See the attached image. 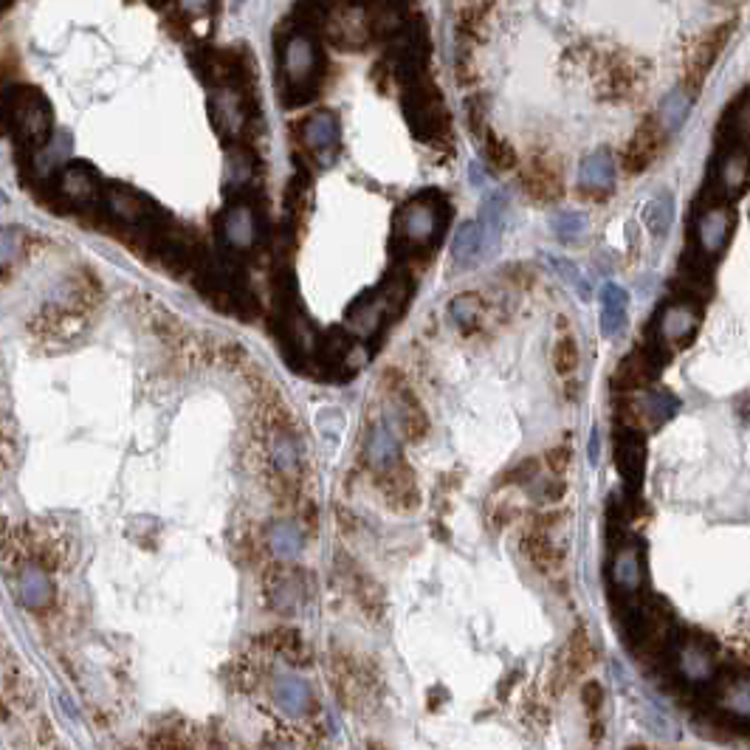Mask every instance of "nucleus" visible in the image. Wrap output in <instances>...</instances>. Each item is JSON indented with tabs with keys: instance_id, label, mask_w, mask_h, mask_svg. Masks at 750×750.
<instances>
[{
	"instance_id": "1",
	"label": "nucleus",
	"mask_w": 750,
	"mask_h": 750,
	"mask_svg": "<svg viewBox=\"0 0 750 750\" xmlns=\"http://www.w3.org/2000/svg\"><path fill=\"white\" fill-rule=\"evenodd\" d=\"M279 69L285 74V105H302L314 99L319 85V46L311 32H294L282 42L279 51Z\"/></svg>"
},
{
	"instance_id": "2",
	"label": "nucleus",
	"mask_w": 750,
	"mask_h": 750,
	"mask_svg": "<svg viewBox=\"0 0 750 750\" xmlns=\"http://www.w3.org/2000/svg\"><path fill=\"white\" fill-rule=\"evenodd\" d=\"M404 116L412 127V133L424 142H432L446 127V107L432 82L415 79L407 85L404 94Z\"/></svg>"
},
{
	"instance_id": "3",
	"label": "nucleus",
	"mask_w": 750,
	"mask_h": 750,
	"mask_svg": "<svg viewBox=\"0 0 750 750\" xmlns=\"http://www.w3.org/2000/svg\"><path fill=\"white\" fill-rule=\"evenodd\" d=\"M392 49H389V69L392 77L409 85L415 79H421V69L429 54V42H426V32L421 23H407L392 34Z\"/></svg>"
},
{
	"instance_id": "4",
	"label": "nucleus",
	"mask_w": 750,
	"mask_h": 750,
	"mask_svg": "<svg viewBox=\"0 0 750 750\" xmlns=\"http://www.w3.org/2000/svg\"><path fill=\"white\" fill-rule=\"evenodd\" d=\"M440 229H444L440 201L432 195L415 197V201L407 204V209L401 212V234H404V242H409L412 249L429 246Z\"/></svg>"
},
{
	"instance_id": "5",
	"label": "nucleus",
	"mask_w": 750,
	"mask_h": 750,
	"mask_svg": "<svg viewBox=\"0 0 750 750\" xmlns=\"http://www.w3.org/2000/svg\"><path fill=\"white\" fill-rule=\"evenodd\" d=\"M381 491L392 511L409 514L421 505V491H417L415 474L407 462H392L389 469L381 471Z\"/></svg>"
},
{
	"instance_id": "6",
	"label": "nucleus",
	"mask_w": 750,
	"mask_h": 750,
	"mask_svg": "<svg viewBox=\"0 0 750 750\" xmlns=\"http://www.w3.org/2000/svg\"><path fill=\"white\" fill-rule=\"evenodd\" d=\"M677 412V401L669 392H654V395H644L641 401L635 404H624V424L627 429H644V426H657L669 421V417Z\"/></svg>"
},
{
	"instance_id": "7",
	"label": "nucleus",
	"mask_w": 750,
	"mask_h": 750,
	"mask_svg": "<svg viewBox=\"0 0 750 750\" xmlns=\"http://www.w3.org/2000/svg\"><path fill=\"white\" fill-rule=\"evenodd\" d=\"M663 127H660L657 122H646L641 130L635 133V139L629 142V147L624 150V169L627 172H644L657 156H660V150H663Z\"/></svg>"
},
{
	"instance_id": "8",
	"label": "nucleus",
	"mask_w": 750,
	"mask_h": 750,
	"mask_svg": "<svg viewBox=\"0 0 750 750\" xmlns=\"http://www.w3.org/2000/svg\"><path fill=\"white\" fill-rule=\"evenodd\" d=\"M212 122L217 124L220 133L229 139L242 133V127H246V105H242V94L234 85H226L224 91L212 99Z\"/></svg>"
},
{
	"instance_id": "9",
	"label": "nucleus",
	"mask_w": 750,
	"mask_h": 750,
	"mask_svg": "<svg viewBox=\"0 0 750 750\" xmlns=\"http://www.w3.org/2000/svg\"><path fill=\"white\" fill-rule=\"evenodd\" d=\"M727 37H731V26H722V29L711 32V34L705 37V40L700 42V46L689 54V87H686L689 94H694L697 87L702 85L705 74L711 71V65L717 62L719 51L725 49Z\"/></svg>"
},
{
	"instance_id": "10",
	"label": "nucleus",
	"mask_w": 750,
	"mask_h": 750,
	"mask_svg": "<svg viewBox=\"0 0 750 750\" xmlns=\"http://www.w3.org/2000/svg\"><path fill=\"white\" fill-rule=\"evenodd\" d=\"M105 204L110 209V215L119 217L122 224L127 226H147L152 215H150V204L144 197L133 189H124V187H110L105 192Z\"/></svg>"
},
{
	"instance_id": "11",
	"label": "nucleus",
	"mask_w": 750,
	"mask_h": 750,
	"mask_svg": "<svg viewBox=\"0 0 750 750\" xmlns=\"http://www.w3.org/2000/svg\"><path fill=\"white\" fill-rule=\"evenodd\" d=\"M615 460H617V471L624 474L629 489H637V482L644 480V460H646V446L641 434L629 429L624 434H617Z\"/></svg>"
},
{
	"instance_id": "12",
	"label": "nucleus",
	"mask_w": 750,
	"mask_h": 750,
	"mask_svg": "<svg viewBox=\"0 0 750 750\" xmlns=\"http://www.w3.org/2000/svg\"><path fill=\"white\" fill-rule=\"evenodd\" d=\"M224 237L232 249L242 252L252 249L257 240V217L254 209L246 204H234L226 215H224Z\"/></svg>"
},
{
	"instance_id": "13",
	"label": "nucleus",
	"mask_w": 750,
	"mask_h": 750,
	"mask_svg": "<svg viewBox=\"0 0 750 750\" xmlns=\"http://www.w3.org/2000/svg\"><path fill=\"white\" fill-rule=\"evenodd\" d=\"M697 237H700V246H702L705 254H709V257L719 254L725 249L727 237H731V212L722 209V206L709 209L700 217Z\"/></svg>"
},
{
	"instance_id": "14",
	"label": "nucleus",
	"mask_w": 750,
	"mask_h": 750,
	"mask_svg": "<svg viewBox=\"0 0 750 750\" xmlns=\"http://www.w3.org/2000/svg\"><path fill=\"white\" fill-rule=\"evenodd\" d=\"M522 553L531 559V564L547 576H553V572L562 567V553L559 547L550 539V534H544L542 527H534V531H527L522 536Z\"/></svg>"
},
{
	"instance_id": "15",
	"label": "nucleus",
	"mask_w": 750,
	"mask_h": 750,
	"mask_svg": "<svg viewBox=\"0 0 750 750\" xmlns=\"http://www.w3.org/2000/svg\"><path fill=\"white\" fill-rule=\"evenodd\" d=\"M700 319L689 305H672L660 314V342L663 344H682L694 336Z\"/></svg>"
},
{
	"instance_id": "16",
	"label": "nucleus",
	"mask_w": 750,
	"mask_h": 750,
	"mask_svg": "<svg viewBox=\"0 0 750 750\" xmlns=\"http://www.w3.org/2000/svg\"><path fill=\"white\" fill-rule=\"evenodd\" d=\"M579 181H581V189H587V192H609L615 184L612 152L599 150V152H592V156H587L579 169Z\"/></svg>"
},
{
	"instance_id": "17",
	"label": "nucleus",
	"mask_w": 750,
	"mask_h": 750,
	"mask_svg": "<svg viewBox=\"0 0 750 750\" xmlns=\"http://www.w3.org/2000/svg\"><path fill=\"white\" fill-rule=\"evenodd\" d=\"M96 175L91 172V167L85 164H74V167H65L59 175V192L62 197H69L71 204L82 206V204H91L96 197Z\"/></svg>"
},
{
	"instance_id": "18",
	"label": "nucleus",
	"mask_w": 750,
	"mask_h": 750,
	"mask_svg": "<svg viewBox=\"0 0 750 750\" xmlns=\"http://www.w3.org/2000/svg\"><path fill=\"white\" fill-rule=\"evenodd\" d=\"M302 144L314 152H327L339 144V119L334 114H314L302 124Z\"/></svg>"
},
{
	"instance_id": "19",
	"label": "nucleus",
	"mask_w": 750,
	"mask_h": 750,
	"mask_svg": "<svg viewBox=\"0 0 750 750\" xmlns=\"http://www.w3.org/2000/svg\"><path fill=\"white\" fill-rule=\"evenodd\" d=\"M652 379H654V364H652V359L646 356V352H632V356H627L621 364H617L615 379H612V387L621 389V392H632V389L646 387Z\"/></svg>"
},
{
	"instance_id": "20",
	"label": "nucleus",
	"mask_w": 750,
	"mask_h": 750,
	"mask_svg": "<svg viewBox=\"0 0 750 750\" xmlns=\"http://www.w3.org/2000/svg\"><path fill=\"white\" fill-rule=\"evenodd\" d=\"M274 700L285 714L299 717L311 705V691H307V682L297 674H279L274 680Z\"/></svg>"
},
{
	"instance_id": "21",
	"label": "nucleus",
	"mask_w": 750,
	"mask_h": 750,
	"mask_svg": "<svg viewBox=\"0 0 750 750\" xmlns=\"http://www.w3.org/2000/svg\"><path fill=\"white\" fill-rule=\"evenodd\" d=\"M627 305H629V294L624 288H617V285H604L601 288V330L607 339L617 336L624 330Z\"/></svg>"
},
{
	"instance_id": "22",
	"label": "nucleus",
	"mask_w": 750,
	"mask_h": 750,
	"mask_svg": "<svg viewBox=\"0 0 750 750\" xmlns=\"http://www.w3.org/2000/svg\"><path fill=\"white\" fill-rule=\"evenodd\" d=\"M525 187L536 201H556L562 195V175L550 161H536L525 172Z\"/></svg>"
},
{
	"instance_id": "23",
	"label": "nucleus",
	"mask_w": 750,
	"mask_h": 750,
	"mask_svg": "<svg viewBox=\"0 0 750 750\" xmlns=\"http://www.w3.org/2000/svg\"><path fill=\"white\" fill-rule=\"evenodd\" d=\"M747 184V152L745 147H731L719 164V187L725 195H739Z\"/></svg>"
},
{
	"instance_id": "24",
	"label": "nucleus",
	"mask_w": 750,
	"mask_h": 750,
	"mask_svg": "<svg viewBox=\"0 0 750 750\" xmlns=\"http://www.w3.org/2000/svg\"><path fill=\"white\" fill-rule=\"evenodd\" d=\"M691 110V94L686 87H674V91L660 102V114H657V124L663 127V133H674V130L682 127V122L689 119Z\"/></svg>"
},
{
	"instance_id": "25",
	"label": "nucleus",
	"mask_w": 750,
	"mask_h": 750,
	"mask_svg": "<svg viewBox=\"0 0 750 750\" xmlns=\"http://www.w3.org/2000/svg\"><path fill=\"white\" fill-rule=\"evenodd\" d=\"M398 415H401V432L409 440H424L429 432V417L424 412V407L417 404V398L409 389L398 392Z\"/></svg>"
},
{
	"instance_id": "26",
	"label": "nucleus",
	"mask_w": 750,
	"mask_h": 750,
	"mask_svg": "<svg viewBox=\"0 0 750 750\" xmlns=\"http://www.w3.org/2000/svg\"><path fill=\"white\" fill-rule=\"evenodd\" d=\"M680 669L691 682H702L709 680L714 672V660H711V646L705 644H689L680 654Z\"/></svg>"
},
{
	"instance_id": "27",
	"label": "nucleus",
	"mask_w": 750,
	"mask_h": 750,
	"mask_svg": "<svg viewBox=\"0 0 750 750\" xmlns=\"http://www.w3.org/2000/svg\"><path fill=\"white\" fill-rule=\"evenodd\" d=\"M672 220H674V197L669 192L654 195L652 201L644 206V224L654 237L666 234L669 226H672Z\"/></svg>"
},
{
	"instance_id": "28",
	"label": "nucleus",
	"mask_w": 750,
	"mask_h": 750,
	"mask_svg": "<svg viewBox=\"0 0 750 750\" xmlns=\"http://www.w3.org/2000/svg\"><path fill=\"white\" fill-rule=\"evenodd\" d=\"M480 246H482V237H480V224L477 220H469V224H462L454 234L452 242V257L460 262V266H471V262L480 257Z\"/></svg>"
},
{
	"instance_id": "29",
	"label": "nucleus",
	"mask_w": 750,
	"mask_h": 750,
	"mask_svg": "<svg viewBox=\"0 0 750 750\" xmlns=\"http://www.w3.org/2000/svg\"><path fill=\"white\" fill-rule=\"evenodd\" d=\"M271 460L282 477H297L299 471V452L291 434H285L282 429L274 432L271 437Z\"/></svg>"
},
{
	"instance_id": "30",
	"label": "nucleus",
	"mask_w": 750,
	"mask_h": 750,
	"mask_svg": "<svg viewBox=\"0 0 750 750\" xmlns=\"http://www.w3.org/2000/svg\"><path fill=\"white\" fill-rule=\"evenodd\" d=\"M592 660H595L592 641H590L587 629L579 627L576 632H572L570 646H567V669H570V674H581L592 666Z\"/></svg>"
},
{
	"instance_id": "31",
	"label": "nucleus",
	"mask_w": 750,
	"mask_h": 750,
	"mask_svg": "<svg viewBox=\"0 0 750 750\" xmlns=\"http://www.w3.org/2000/svg\"><path fill=\"white\" fill-rule=\"evenodd\" d=\"M370 460L372 466L384 471L389 469L392 462H398V444H395V437L387 426H379L372 434V444H370Z\"/></svg>"
},
{
	"instance_id": "32",
	"label": "nucleus",
	"mask_w": 750,
	"mask_h": 750,
	"mask_svg": "<svg viewBox=\"0 0 750 750\" xmlns=\"http://www.w3.org/2000/svg\"><path fill=\"white\" fill-rule=\"evenodd\" d=\"M266 644H269V649H274L285 660H291V663H299V660L305 657V644H302V635L297 629H288V627L274 629L266 637Z\"/></svg>"
},
{
	"instance_id": "33",
	"label": "nucleus",
	"mask_w": 750,
	"mask_h": 750,
	"mask_svg": "<svg viewBox=\"0 0 750 750\" xmlns=\"http://www.w3.org/2000/svg\"><path fill=\"white\" fill-rule=\"evenodd\" d=\"M550 226H553L556 237L562 242H576L587 234L590 224H587V217L581 212H559L553 220H550Z\"/></svg>"
},
{
	"instance_id": "34",
	"label": "nucleus",
	"mask_w": 750,
	"mask_h": 750,
	"mask_svg": "<svg viewBox=\"0 0 750 750\" xmlns=\"http://www.w3.org/2000/svg\"><path fill=\"white\" fill-rule=\"evenodd\" d=\"M254 178V159L249 156L246 150H232L229 152V161H226V181L232 187H246Z\"/></svg>"
},
{
	"instance_id": "35",
	"label": "nucleus",
	"mask_w": 750,
	"mask_h": 750,
	"mask_svg": "<svg viewBox=\"0 0 750 750\" xmlns=\"http://www.w3.org/2000/svg\"><path fill=\"white\" fill-rule=\"evenodd\" d=\"M615 581L627 587V590H635L637 584H641V562H637V553L635 550H621V553L615 556Z\"/></svg>"
},
{
	"instance_id": "36",
	"label": "nucleus",
	"mask_w": 750,
	"mask_h": 750,
	"mask_svg": "<svg viewBox=\"0 0 750 750\" xmlns=\"http://www.w3.org/2000/svg\"><path fill=\"white\" fill-rule=\"evenodd\" d=\"M452 319L460 325V327H474L480 314H482V299L477 294H460L452 299Z\"/></svg>"
},
{
	"instance_id": "37",
	"label": "nucleus",
	"mask_w": 750,
	"mask_h": 750,
	"mask_svg": "<svg viewBox=\"0 0 750 750\" xmlns=\"http://www.w3.org/2000/svg\"><path fill=\"white\" fill-rule=\"evenodd\" d=\"M485 156H489L491 167H497V169H511L517 164L514 147L494 133H485Z\"/></svg>"
},
{
	"instance_id": "38",
	"label": "nucleus",
	"mask_w": 750,
	"mask_h": 750,
	"mask_svg": "<svg viewBox=\"0 0 750 750\" xmlns=\"http://www.w3.org/2000/svg\"><path fill=\"white\" fill-rule=\"evenodd\" d=\"M299 544H302V534L297 531V527L291 525H277L274 531H271V547H274V553L282 556V559H291L299 553Z\"/></svg>"
},
{
	"instance_id": "39",
	"label": "nucleus",
	"mask_w": 750,
	"mask_h": 750,
	"mask_svg": "<svg viewBox=\"0 0 750 750\" xmlns=\"http://www.w3.org/2000/svg\"><path fill=\"white\" fill-rule=\"evenodd\" d=\"M553 367L562 375H572L579 370V344L572 336H562L553 347Z\"/></svg>"
},
{
	"instance_id": "40",
	"label": "nucleus",
	"mask_w": 750,
	"mask_h": 750,
	"mask_svg": "<svg viewBox=\"0 0 750 750\" xmlns=\"http://www.w3.org/2000/svg\"><path fill=\"white\" fill-rule=\"evenodd\" d=\"M553 266L559 269V274L570 282V288L572 291H579L581 299H590V282L584 277V271L576 266V262H570V260H553Z\"/></svg>"
},
{
	"instance_id": "41",
	"label": "nucleus",
	"mask_w": 750,
	"mask_h": 750,
	"mask_svg": "<svg viewBox=\"0 0 750 750\" xmlns=\"http://www.w3.org/2000/svg\"><path fill=\"white\" fill-rule=\"evenodd\" d=\"M581 702H584V709L590 714H599L601 711V705H604V689H601V682H584V689H581Z\"/></svg>"
},
{
	"instance_id": "42",
	"label": "nucleus",
	"mask_w": 750,
	"mask_h": 750,
	"mask_svg": "<svg viewBox=\"0 0 750 750\" xmlns=\"http://www.w3.org/2000/svg\"><path fill=\"white\" fill-rule=\"evenodd\" d=\"M547 460H550V469H553L556 474H562L567 469V462H570V449L567 446H556L553 452H547Z\"/></svg>"
},
{
	"instance_id": "43",
	"label": "nucleus",
	"mask_w": 750,
	"mask_h": 750,
	"mask_svg": "<svg viewBox=\"0 0 750 750\" xmlns=\"http://www.w3.org/2000/svg\"><path fill=\"white\" fill-rule=\"evenodd\" d=\"M181 6L192 14H204L212 9V0H181Z\"/></svg>"
},
{
	"instance_id": "44",
	"label": "nucleus",
	"mask_w": 750,
	"mask_h": 750,
	"mask_svg": "<svg viewBox=\"0 0 750 750\" xmlns=\"http://www.w3.org/2000/svg\"><path fill=\"white\" fill-rule=\"evenodd\" d=\"M469 6H489V0H469Z\"/></svg>"
}]
</instances>
